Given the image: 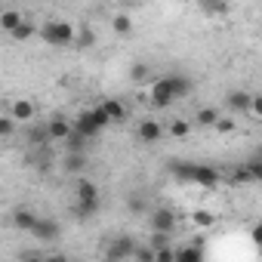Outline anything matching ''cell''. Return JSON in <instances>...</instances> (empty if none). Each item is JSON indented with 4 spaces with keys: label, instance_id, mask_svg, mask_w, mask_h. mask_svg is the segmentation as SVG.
I'll return each instance as SVG.
<instances>
[{
    "label": "cell",
    "instance_id": "cell-34",
    "mask_svg": "<svg viewBox=\"0 0 262 262\" xmlns=\"http://www.w3.org/2000/svg\"><path fill=\"white\" fill-rule=\"evenodd\" d=\"M43 262H68V256H62V253H53V256H43Z\"/></svg>",
    "mask_w": 262,
    "mask_h": 262
},
{
    "label": "cell",
    "instance_id": "cell-35",
    "mask_svg": "<svg viewBox=\"0 0 262 262\" xmlns=\"http://www.w3.org/2000/svg\"><path fill=\"white\" fill-rule=\"evenodd\" d=\"M22 262H43V256H25Z\"/></svg>",
    "mask_w": 262,
    "mask_h": 262
},
{
    "label": "cell",
    "instance_id": "cell-29",
    "mask_svg": "<svg viewBox=\"0 0 262 262\" xmlns=\"http://www.w3.org/2000/svg\"><path fill=\"white\" fill-rule=\"evenodd\" d=\"M247 176H250V179H259V176H262V164H259V161L247 164Z\"/></svg>",
    "mask_w": 262,
    "mask_h": 262
},
{
    "label": "cell",
    "instance_id": "cell-18",
    "mask_svg": "<svg viewBox=\"0 0 262 262\" xmlns=\"http://www.w3.org/2000/svg\"><path fill=\"white\" fill-rule=\"evenodd\" d=\"M228 108H237V111H247V108H250V93H244V90H237V93H231V96H228Z\"/></svg>",
    "mask_w": 262,
    "mask_h": 262
},
{
    "label": "cell",
    "instance_id": "cell-15",
    "mask_svg": "<svg viewBox=\"0 0 262 262\" xmlns=\"http://www.w3.org/2000/svg\"><path fill=\"white\" fill-rule=\"evenodd\" d=\"M99 108L105 111V117H108L111 123H117V120H123V114H126V111H123V105H120L117 99H105V102H102Z\"/></svg>",
    "mask_w": 262,
    "mask_h": 262
},
{
    "label": "cell",
    "instance_id": "cell-11",
    "mask_svg": "<svg viewBox=\"0 0 262 262\" xmlns=\"http://www.w3.org/2000/svg\"><path fill=\"white\" fill-rule=\"evenodd\" d=\"M34 117V105L28 102V99H16L13 102V123L19 120V123H25V120H31Z\"/></svg>",
    "mask_w": 262,
    "mask_h": 262
},
{
    "label": "cell",
    "instance_id": "cell-28",
    "mask_svg": "<svg viewBox=\"0 0 262 262\" xmlns=\"http://www.w3.org/2000/svg\"><path fill=\"white\" fill-rule=\"evenodd\" d=\"M216 129H219V133H231V129H234V120H231V117H219V120H216Z\"/></svg>",
    "mask_w": 262,
    "mask_h": 262
},
{
    "label": "cell",
    "instance_id": "cell-23",
    "mask_svg": "<svg viewBox=\"0 0 262 262\" xmlns=\"http://www.w3.org/2000/svg\"><path fill=\"white\" fill-rule=\"evenodd\" d=\"M164 247H170V234H161V231H155V234H151V244H148V250H164Z\"/></svg>",
    "mask_w": 262,
    "mask_h": 262
},
{
    "label": "cell",
    "instance_id": "cell-31",
    "mask_svg": "<svg viewBox=\"0 0 262 262\" xmlns=\"http://www.w3.org/2000/svg\"><path fill=\"white\" fill-rule=\"evenodd\" d=\"M93 40H96V37H93V31H90V28H83V31H80V37H77V43H80V47H86V43H93Z\"/></svg>",
    "mask_w": 262,
    "mask_h": 262
},
{
    "label": "cell",
    "instance_id": "cell-9",
    "mask_svg": "<svg viewBox=\"0 0 262 262\" xmlns=\"http://www.w3.org/2000/svg\"><path fill=\"white\" fill-rule=\"evenodd\" d=\"M136 133H139V139L142 142H158L161 136H164V126L158 123V120H139V129H136Z\"/></svg>",
    "mask_w": 262,
    "mask_h": 262
},
{
    "label": "cell",
    "instance_id": "cell-14",
    "mask_svg": "<svg viewBox=\"0 0 262 262\" xmlns=\"http://www.w3.org/2000/svg\"><path fill=\"white\" fill-rule=\"evenodd\" d=\"M22 22H25V19H22V13H19V10H7V13H0V28H4L7 34H13Z\"/></svg>",
    "mask_w": 262,
    "mask_h": 262
},
{
    "label": "cell",
    "instance_id": "cell-22",
    "mask_svg": "<svg viewBox=\"0 0 262 262\" xmlns=\"http://www.w3.org/2000/svg\"><path fill=\"white\" fill-rule=\"evenodd\" d=\"M188 129H191L188 120H173V123H170V133H173L176 139H185V136H188Z\"/></svg>",
    "mask_w": 262,
    "mask_h": 262
},
{
    "label": "cell",
    "instance_id": "cell-8",
    "mask_svg": "<svg viewBox=\"0 0 262 262\" xmlns=\"http://www.w3.org/2000/svg\"><path fill=\"white\" fill-rule=\"evenodd\" d=\"M31 234H34L37 241L50 244V241H56V237H59V225H56L53 219H37V222H34V228H31Z\"/></svg>",
    "mask_w": 262,
    "mask_h": 262
},
{
    "label": "cell",
    "instance_id": "cell-17",
    "mask_svg": "<svg viewBox=\"0 0 262 262\" xmlns=\"http://www.w3.org/2000/svg\"><path fill=\"white\" fill-rule=\"evenodd\" d=\"M65 173H80L86 167V155H65Z\"/></svg>",
    "mask_w": 262,
    "mask_h": 262
},
{
    "label": "cell",
    "instance_id": "cell-20",
    "mask_svg": "<svg viewBox=\"0 0 262 262\" xmlns=\"http://www.w3.org/2000/svg\"><path fill=\"white\" fill-rule=\"evenodd\" d=\"M114 31L117 34H129V31H133V19H129L126 13H117L114 16Z\"/></svg>",
    "mask_w": 262,
    "mask_h": 262
},
{
    "label": "cell",
    "instance_id": "cell-16",
    "mask_svg": "<svg viewBox=\"0 0 262 262\" xmlns=\"http://www.w3.org/2000/svg\"><path fill=\"white\" fill-rule=\"evenodd\" d=\"M34 222H37V216H34L31 210H16V213H13V225L22 228V231H31Z\"/></svg>",
    "mask_w": 262,
    "mask_h": 262
},
{
    "label": "cell",
    "instance_id": "cell-26",
    "mask_svg": "<svg viewBox=\"0 0 262 262\" xmlns=\"http://www.w3.org/2000/svg\"><path fill=\"white\" fill-rule=\"evenodd\" d=\"M155 262H173V247H164V250H155Z\"/></svg>",
    "mask_w": 262,
    "mask_h": 262
},
{
    "label": "cell",
    "instance_id": "cell-2",
    "mask_svg": "<svg viewBox=\"0 0 262 262\" xmlns=\"http://www.w3.org/2000/svg\"><path fill=\"white\" fill-rule=\"evenodd\" d=\"M40 37L50 47H71L74 43V25H68V22H47L40 28Z\"/></svg>",
    "mask_w": 262,
    "mask_h": 262
},
{
    "label": "cell",
    "instance_id": "cell-33",
    "mask_svg": "<svg viewBox=\"0 0 262 262\" xmlns=\"http://www.w3.org/2000/svg\"><path fill=\"white\" fill-rule=\"evenodd\" d=\"M145 74H148V65H136L133 68V80H142Z\"/></svg>",
    "mask_w": 262,
    "mask_h": 262
},
{
    "label": "cell",
    "instance_id": "cell-10",
    "mask_svg": "<svg viewBox=\"0 0 262 262\" xmlns=\"http://www.w3.org/2000/svg\"><path fill=\"white\" fill-rule=\"evenodd\" d=\"M68 133H71V123H68L65 117H53V120L47 123V136H50V139L65 142V139H68Z\"/></svg>",
    "mask_w": 262,
    "mask_h": 262
},
{
    "label": "cell",
    "instance_id": "cell-24",
    "mask_svg": "<svg viewBox=\"0 0 262 262\" xmlns=\"http://www.w3.org/2000/svg\"><path fill=\"white\" fill-rule=\"evenodd\" d=\"M133 256H136V262H155V250H148V247H136Z\"/></svg>",
    "mask_w": 262,
    "mask_h": 262
},
{
    "label": "cell",
    "instance_id": "cell-3",
    "mask_svg": "<svg viewBox=\"0 0 262 262\" xmlns=\"http://www.w3.org/2000/svg\"><path fill=\"white\" fill-rule=\"evenodd\" d=\"M99 210V188H96V182H90V179H80L77 182V216H93Z\"/></svg>",
    "mask_w": 262,
    "mask_h": 262
},
{
    "label": "cell",
    "instance_id": "cell-4",
    "mask_svg": "<svg viewBox=\"0 0 262 262\" xmlns=\"http://www.w3.org/2000/svg\"><path fill=\"white\" fill-rule=\"evenodd\" d=\"M179 170H182V176H188L191 182H198V185H204V188H213V185L219 182V173L210 170V167H201V164H185V167H179Z\"/></svg>",
    "mask_w": 262,
    "mask_h": 262
},
{
    "label": "cell",
    "instance_id": "cell-1",
    "mask_svg": "<svg viewBox=\"0 0 262 262\" xmlns=\"http://www.w3.org/2000/svg\"><path fill=\"white\" fill-rule=\"evenodd\" d=\"M108 123H111V120L105 117V111H102V108H90V111H83V114L71 123V129H77L83 139H93L99 129H105Z\"/></svg>",
    "mask_w": 262,
    "mask_h": 262
},
{
    "label": "cell",
    "instance_id": "cell-13",
    "mask_svg": "<svg viewBox=\"0 0 262 262\" xmlns=\"http://www.w3.org/2000/svg\"><path fill=\"white\" fill-rule=\"evenodd\" d=\"M173 262H204L201 247H179L173 250Z\"/></svg>",
    "mask_w": 262,
    "mask_h": 262
},
{
    "label": "cell",
    "instance_id": "cell-5",
    "mask_svg": "<svg viewBox=\"0 0 262 262\" xmlns=\"http://www.w3.org/2000/svg\"><path fill=\"white\" fill-rule=\"evenodd\" d=\"M133 250H136V241L129 237V234H120V237H114L111 244H108V262H120V259H126V256H133Z\"/></svg>",
    "mask_w": 262,
    "mask_h": 262
},
{
    "label": "cell",
    "instance_id": "cell-25",
    "mask_svg": "<svg viewBox=\"0 0 262 262\" xmlns=\"http://www.w3.org/2000/svg\"><path fill=\"white\" fill-rule=\"evenodd\" d=\"M191 219H194L198 225H213V213H207V210H198Z\"/></svg>",
    "mask_w": 262,
    "mask_h": 262
},
{
    "label": "cell",
    "instance_id": "cell-12",
    "mask_svg": "<svg viewBox=\"0 0 262 262\" xmlns=\"http://www.w3.org/2000/svg\"><path fill=\"white\" fill-rule=\"evenodd\" d=\"M167 80H170V93H173V102H176V99H182V96H188V90H191V80H188V77L170 74Z\"/></svg>",
    "mask_w": 262,
    "mask_h": 262
},
{
    "label": "cell",
    "instance_id": "cell-27",
    "mask_svg": "<svg viewBox=\"0 0 262 262\" xmlns=\"http://www.w3.org/2000/svg\"><path fill=\"white\" fill-rule=\"evenodd\" d=\"M16 129V123H13V117H0V136H10Z\"/></svg>",
    "mask_w": 262,
    "mask_h": 262
},
{
    "label": "cell",
    "instance_id": "cell-19",
    "mask_svg": "<svg viewBox=\"0 0 262 262\" xmlns=\"http://www.w3.org/2000/svg\"><path fill=\"white\" fill-rule=\"evenodd\" d=\"M194 120H198V126H216V120H219V111H216V108H201Z\"/></svg>",
    "mask_w": 262,
    "mask_h": 262
},
{
    "label": "cell",
    "instance_id": "cell-21",
    "mask_svg": "<svg viewBox=\"0 0 262 262\" xmlns=\"http://www.w3.org/2000/svg\"><path fill=\"white\" fill-rule=\"evenodd\" d=\"M34 31H37V28H34L31 22H22V25H19L10 37H13V40H28V37H34Z\"/></svg>",
    "mask_w": 262,
    "mask_h": 262
},
{
    "label": "cell",
    "instance_id": "cell-32",
    "mask_svg": "<svg viewBox=\"0 0 262 262\" xmlns=\"http://www.w3.org/2000/svg\"><path fill=\"white\" fill-rule=\"evenodd\" d=\"M204 13H225V4H204Z\"/></svg>",
    "mask_w": 262,
    "mask_h": 262
},
{
    "label": "cell",
    "instance_id": "cell-7",
    "mask_svg": "<svg viewBox=\"0 0 262 262\" xmlns=\"http://www.w3.org/2000/svg\"><path fill=\"white\" fill-rule=\"evenodd\" d=\"M151 105H155V108H167V105H173V93H170V80H167V77L158 80V83L151 86Z\"/></svg>",
    "mask_w": 262,
    "mask_h": 262
},
{
    "label": "cell",
    "instance_id": "cell-30",
    "mask_svg": "<svg viewBox=\"0 0 262 262\" xmlns=\"http://www.w3.org/2000/svg\"><path fill=\"white\" fill-rule=\"evenodd\" d=\"M250 111H253L256 117L262 114V96H250Z\"/></svg>",
    "mask_w": 262,
    "mask_h": 262
},
{
    "label": "cell",
    "instance_id": "cell-6",
    "mask_svg": "<svg viewBox=\"0 0 262 262\" xmlns=\"http://www.w3.org/2000/svg\"><path fill=\"white\" fill-rule=\"evenodd\" d=\"M151 228L161 231V234H173V228H176V213H173V210H155Z\"/></svg>",
    "mask_w": 262,
    "mask_h": 262
}]
</instances>
